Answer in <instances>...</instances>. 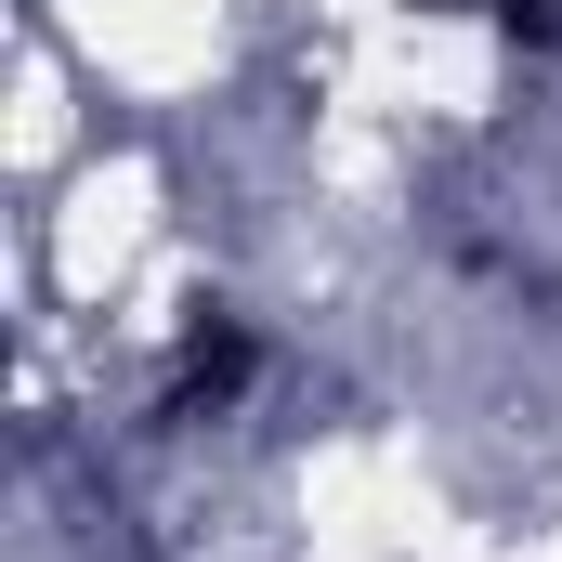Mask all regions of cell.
Returning a JSON list of instances; mask_svg holds the SVG:
<instances>
[{"instance_id":"obj_1","label":"cell","mask_w":562,"mask_h":562,"mask_svg":"<svg viewBox=\"0 0 562 562\" xmlns=\"http://www.w3.org/2000/svg\"><path fill=\"white\" fill-rule=\"evenodd\" d=\"M249 367H262V340H249L236 314H210V327L183 340V367H170L157 419H210V406H236V393H249Z\"/></svg>"},{"instance_id":"obj_2","label":"cell","mask_w":562,"mask_h":562,"mask_svg":"<svg viewBox=\"0 0 562 562\" xmlns=\"http://www.w3.org/2000/svg\"><path fill=\"white\" fill-rule=\"evenodd\" d=\"M458 13H484V26H510V40H562V0H458Z\"/></svg>"}]
</instances>
